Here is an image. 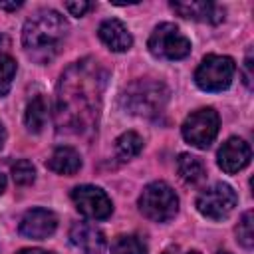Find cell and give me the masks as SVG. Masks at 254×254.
<instances>
[{"label": "cell", "mask_w": 254, "mask_h": 254, "mask_svg": "<svg viewBox=\"0 0 254 254\" xmlns=\"http://www.w3.org/2000/svg\"><path fill=\"white\" fill-rule=\"evenodd\" d=\"M252 151L250 145L240 137H230L222 147L218 149V167L224 173H238L250 163Z\"/></svg>", "instance_id": "11"}, {"label": "cell", "mask_w": 254, "mask_h": 254, "mask_svg": "<svg viewBox=\"0 0 254 254\" xmlns=\"http://www.w3.org/2000/svg\"><path fill=\"white\" fill-rule=\"evenodd\" d=\"M69 242L81 254H101L105 246L103 232L89 222H73L69 228Z\"/></svg>", "instance_id": "12"}, {"label": "cell", "mask_w": 254, "mask_h": 254, "mask_svg": "<svg viewBox=\"0 0 254 254\" xmlns=\"http://www.w3.org/2000/svg\"><path fill=\"white\" fill-rule=\"evenodd\" d=\"M111 254H149V250H147V244L139 236L127 234V236H119L113 242Z\"/></svg>", "instance_id": "19"}, {"label": "cell", "mask_w": 254, "mask_h": 254, "mask_svg": "<svg viewBox=\"0 0 254 254\" xmlns=\"http://www.w3.org/2000/svg\"><path fill=\"white\" fill-rule=\"evenodd\" d=\"M236 236L244 248H252V244H254V214H252V210H246L242 214V218L238 220Z\"/></svg>", "instance_id": "21"}, {"label": "cell", "mask_w": 254, "mask_h": 254, "mask_svg": "<svg viewBox=\"0 0 254 254\" xmlns=\"http://www.w3.org/2000/svg\"><path fill=\"white\" fill-rule=\"evenodd\" d=\"M71 200L75 204V208L93 220H103L113 212V204L109 200V196L105 194V190H101L99 187L93 185H79L71 190Z\"/></svg>", "instance_id": "9"}, {"label": "cell", "mask_w": 254, "mask_h": 254, "mask_svg": "<svg viewBox=\"0 0 254 254\" xmlns=\"http://www.w3.org/2000/svg\"><path fill=\"white\" fill-rule=\"evenodd\" d=\"M4 141H6V129H4V125L0 123V149L4 147Z\"/></svg>", "instance_id": "27"}, {"label": "cell", "mask_w": 254, "mask_h": 254, "mask_svg": "<svg viewBox=\"0 0 254 254\" xmlns=\"http://www.w3.org/2000/svg\"><path fill=\"white\" fill-rule=\"evenodd\" d=\"M167 99H169V89L161 81H153V79H139L131 83L121 95L123 107L129 113L141 117L159 115L167 105Z\"/></svg>", "instance_id": "3"}, {"label": "cell", "mask_w": 254, "mask_h": 254, "mask_svg": "<svg viewBox=\"0 0 254 254\" xmlns=\"http://www.w3.org/2000/svg\"><path fill=\"white\" fill-rule=\"evenodd\" d=\"M99 40L111 50V52H127L133 46V38L129 34V30L123 26V22L109 18L105 22H101L99 30Z\"/></svg>", "instance_id": "14"}, {"label": "cell", "mask_w": 254, "mask_h": 254, "mask_svg": "<svg viewBox=\"0 0 254 254\" xmlns=\"http://www.w3.org/2000/svg\"><path fill=\"white\" fill-rule=\"evenodd\" d=\"M20 6H22V2H0V8L2 10H16Z\"/></svg>", "instance_id": "26"}, {"label": "cell", "mask_w": 254, "mask_h": 254, "mask_svg": "<svg viewBox=\"0 0 254 254\" xmlns=\"http://www.w3.org/2000/svg\"><path fill=\"white\" fill-rule=\"evenodd\" d=\"M171 8L189 20H198V22H208V24H218L224 18V10L214 4V2H171Z\"/></svg>", "instance_id": "13"}, {"label": "cell", "mask_w": 254, "mask_h": 254, "mask_svg": "<svg viewBox=\"0 0 254 254\" xmlns=\"http://www.w3.org/2000/svg\"><path fill=\"white\" fill-rule=\"evenodd\" d=\"M4 187H6V179H4V175H0V192L4 190Z\"/></svg>", "instance_id": "28"}, {"label": "cell", "mask_w": 254, "mask_h": 254, "mask_svg": "<svg viewBox=\"0 0 254 254\" xmlns=\"http://www.w3.org/2000/svg\"><path fill=\"white\" fill-rule=\"evenodd\" d=\"M18 254H56V252H48V250H42V248H24Z\"/></svg>", "instance_id": "25"}, {"label": "cell", "mask_w": 254, "mask_h": 254, "mask_svg": "<svg viewBox=\"0 0 254 254\" xmlns=\"http://www.w3.org/2000/svg\"><path fill=\"white\" fill-rule=\"evenodd\" d=\"M89 8H91V4H89V2H83V0H81V2H65V10H67L71 16H77V18L83 16Z\"/></svg>", "instance_id": "23"}, {"label": "cell", "mask_w": 254, "mask_h": 254, "mask_svg": "<svg viewBox=\"0 0 254 254\" xmlns=\"http://www.w3.org/2000/svg\"><path fill=\"white\" fill-rule=\"evenodd\" d=\"M218 125H220L218 113L212 107H202V109L192 111L185 119L183 137L189 145H192L196 149H206L214 141V137L218 133Z\"/></svg>", "instance_id": "7"}, {"label": "cell", "mask_w": 254, "mask_h": 254, "mask_svg": "<svg viewBox=\"0 0 254 254\" xmlns=\"http://www.w3.org/2000/svg\"><path fill=\"white\" fill-rule=\"evenodd\" d=\"M67 34V22L56 10H40L26 20L22 30V44L26 54L38 62L48 64L60 52Z\"/></svg>", "instance_id": "2"}, {"label": "cell", "mask_w": 254, "mask_h": 254, "mask_svg": "<svg viewBox=\"0 0 254 254\" xmlns=\"http://www.w3.org/2000/svg\"><path fill=\"white\" fill-rule=\"evenodd\" d=\"M238 202V196L234 189L226 183H216L208 189H204L196 196V208L202 216L212 218V220H222L226 218Z\"/></svg>", "instance_id": "8"}, {"label": "cell", "mask_w": 254, "mask_h": 254, "mask_svg": "<svg viewBox=\"0 0 254 254\" xmlns=\"http://www.w3.org/2000/svg\"><path fill=\"white\" fill-rule=\"evenodd\" d=\"M236 64L228 56H206L194 71V81L204 91H222L232 83Z\"/></svg>", "instance_id": "6"}, {"label": "cell", "mask_w": 254, "mask_h": 254, "mask_svg": "<svg viewBox=\"0 0 254 254\" xmlns=\"http://www.w3.org/2000/svg\"><path fill=\"white\" fill-rule=\"evenodd\" d=\"M177 169H179V175L183 177L185 183L189 185H196L204 179V165L198 157L194 155H189V153H181L179 159H177Z\"/></svg>", "instance_id": "17"}, {"label": "cell", "mask_w": 254, "mask_h": 254, "mask_svg": "<svg viewBox=\"0 0 254 254\" xmlns=\"http://www.w3.org/2000/svg\"><path fill=\"white\" fill-rule=\"evenodd\" d=\"M216 254H230V252H222V250H220V252H216Z\"/></svg>", "instance_id": "29"}, {"label": "cell", "mask_w": 254, "mask_h": 254, "mask_svg": "<svg viewBox=\"0 0 254 254\" xmlns=\"http://www.w3.org/2000/svg\"><path fill=\"white\" fill-rule=\"evenodd\" d=\"M103 79L97 75V67L77 62L69 67L60 81L58 95V123L60 127H73L81 131L93 125L99 113Z\"/></svg>", "instance_id": "1"}, {"label": "cell", "mask_w": 254, "mask_h": 254, "mask_svg": "<svg viewBox=\"0 0 254 254\" xmlns=\"http://www.w3.org/2000/svg\"><path fill=\"white\" fill-rule=\"evenodd\" d=\"M46 167L58 175H75L81 169V157L73 147H58L50 159L46 161Z\"/></svg>", "instance_id": "15"}, {"label": "cell", "mask_w": 254, "mask_h": 254, "mask_svg": "<svg viewBox=\"0 0 254 254\" xmlns=\"http://www.w3.org/2000/svg\"><path fill=\"white\" fill-rule=\"evenodd\" d=\"M244 83L252 87V54L250 52L246 54V60H244Z\"/></svg>", "instance_id": "24"}, {"label": "cell", "mask_w": 254, "mask_h": 254, "mask_svg": "<svg viewBox=\"0 0 254 254\" xmlns=\"http://www.w3.org/2000/svg\"><path fill=\"white\" fill-rule=\"evenodd\" d=\"M189 254H200V252H196V250H192V252H189Z\"/></svg>", "instance_id": "30"}, {"label": "cell", "mask_w": 254, "mask_h": 254, "mask_svg": "<svg viewBox=\"0 0 254 254\" xmlns=\"http://www.w3.org/2000/svg\"><path fill=\"white\" fill-rule=\"evenodd\" d=\"M139 210L153 222H167L177 214L179 198L167 183L155 181L143 189L139 196Z\"/></svg>", "instance_id": "4"}, {"label": "cell", "mask_w": 254, "mask_h": 254, "mask_svg": "<svg viewBox=\"0 0 254 254\" xmlns=\"http://www.w3.org/2000/svg\"><path fill=\"white\" fill-rule=\"evenodd\" d=\"M46 121H48V101L44 95H34L26 105L24 123L30 133H40L46 127Z\"/></svg>", "instance_id": "16"}, {"label": "cell", "mask_w": 254, "mask_h": 254, "mask_svg": "<svg viewBox=\"0 0 254 254\" xmlns=\"http://www.w3.org/2000/svg\"><path fill=\"white\" fill-rule=\"evenodd\" d=\"M141 149H143V139L135 131H125L115 141V153L121 161H129V159L137 157L141 153Z\"/></svg>", "instance_id": "18"}, {"label": "cell", "mask_w": 254, "mask_h": 254, "mask_svg": "<svg viewBox=\"0 0 254 254\" xmlns=\"http://www.w3.org/2000/svg\"><path fill=\"white\" fill-rule=\"evenodd\" d=\"M149 52L155 58L161 60H183L190 54V40L175 26V24H159L149 42H147Z\"/></svg>", "instance_id": "5"}, {"label": "cell", "mask_w": 254, "mask_h": 254, "mask_svg": "<svg viewBox=\"0 0 254 254\" xmlns=\"http://www.w3.org/2000/svg\"><path fill=\"white\" fill-rule=\"evenodd\" d=\"M58 228V218L52 210L32 208L20 220V234L32 240H44L52 236Z\"/></svg>", "instance_id": "10"}, {"label": "cell", "mask_w": 254, "mask_h": 254, "mask_svg": "<svg viewBox=\"0 0 254 254\" xmlns=\"http://www.w3.org/2000/svg\"><path fill=\"white\" fill-rule=\"evenodd\" d=\"M12 179H14V183L20 185V187L32 185L34 179H36V169H34V165H32L28 159H20V161L12 167Z\"/></svg>", "instance_id": "22"}, {"label": "cell", "mask_w": 254, "mask_h": 254, "mask_svg": "<svg viewBox=\"0 0 254 254\" xmlns=\"http://www.w3.org/2000/svg\"><path fill=\"white\" fill-rule=\"evenodd\" d=\"M16 75V62L8 54L0 52V97L6 95L12 87V79Z\"/></svg>", "instance_id": "20"}]
</instances>
